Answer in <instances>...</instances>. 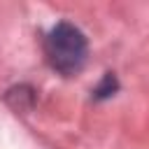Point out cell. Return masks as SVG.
<instances>
[{"mask_svg": "<svg viewBox=\"0 0 149 149\" xmlns=\"http://www.w3.org/2000/svg\"><path fill=\"white\" fill-rule=\"evenodd\" d=\"M86 54H88V42L77 26L61 21L47 33L44 56L56 72L65 77L77 74L86 63Z\"/></svg>", "mask_w": 149, "mask_h": 149, "instance_id": "6da1fadb", "label": "cell"}, {"mask_svg": "<svg viewBox=\"0 0 149 149\" xmlns=\"http://www.w3.org/2000/svg\"><path fill=\"white\" fill-rule=\"evenodd\" d=\"M116 91V79H114V74H105V79H102V84L95 88V93H98V98H107V95H112Z\"/></svg>", "mask_w": 149, "mask_h": 149, "instance_id": "7a4b0ae2", "label": "cell"}]
</instances>
